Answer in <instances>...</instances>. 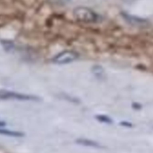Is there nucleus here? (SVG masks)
<instances>
[{
    "label": "nucleus",
    "instance_id": "nucleus-7",
    "mask_svg": "<svg viewBox=\"0 0 153 153\" xmlns=\"http://www.w3.org/2000/svg\"><path fill=\"white\" fill-rule=\"evenodd\" d=\"M0 134L8 137H21L24 136V134L23 132L8 130V129L2 128H0Z\"/></svg>",
    "mask_w": 153,
    "mask_h": 153
},
{
    "label": "nucleus",
    "instance_id": "nucleus-6",
    "mask_svg": "<svg viewBox=\"0 0 153 153\" xmlns=\"http://www.w3.org/2000/svg\"><path fill=\"white\" fill-rule=\"evenodd\" d=\"M75 142L79 145L84 146L93 147V148H101V146L98 143L92 140L86 139V138H79V139L76 140Z\"/></svg>",
    "mask_w": 153,
    "mask_h": 153
},
{
    "label": "nucleus",
    "instance_id": "nucleus-14",
    "mask_svg": "<svg viewBox=\"0 0 153 153\" xmlns=\"http://www.w3.org/2000/svg\"><path fill=\"white\" fill-rule=\"evenodd\" d=\"M123 2H126V3H131V2H134L136 0H122Z\"/></svg>",
    "mask_w": 153,
    "mask_h": 153
},
{
    "label": "nucleus",
    "instance_id": "nucleus-2",
    "mask_svg": "<svg viewBox=\"0 0 153 153\" xmlns=\"http://www.w3.org/2000/svg\"><path fill=\"white\" fill-rule=\"evenodd\" d=\"M0 98L1 99H11V100H19V101H40V98L31 95H26V94L18 93V92H13L9 90H0Z\"/></svg>",
    "mask_w": 153,
    "mask_h": 153
},
{
    "label": "nucleus",
    "instance_id": "nucleus-12",
    "mask_svg": "<svg viewBox=\"0 0 153 153\" xmlns=\"http://www.w3.org/2000/svg\"><path fill=\"white\" fill-rule=\"evenodd\" d=\"M54 1L58 4H65L68 2L70 0H54Z\"/></svg>",
    "mask_w": 153,
    "mask_h": 153
},
{
    "label": "nucleus",
    "instance_id": "nucleus-8",
    "mask_svg": "<svg viewBox=\"0 0 153 153\" xmlns=\"http://www.w3.org/2000/svg\"><path fill=\"white\" fill-rule=\"evenodd\" d=\"M95 118H96V120L98 121L103 123H106V124H112L113 123V120H111V118H110L108 116H106V115H96Z\"/></svg>",
    "mask_w": 153,
    "mask_h": 153
},
{
    "label": "nucleus",
    "instance_id": "nucleus-1",
    "mask_svg": "<svg viewBox=\"0 0 153 153\" xmlns=\"http://www.w3.org/2000/svg\"><path fill=\"white\" fill-rule=\"evenodd\" d=\"M74 17L77 21L85 23H95L99 21L100 17L96 12L86 7H77L73 11Z\"/></svg>",
    "mask_w": 153,
    "mask_h": 153
},
{
    "label": "nucleus",
    "instance_id": "nucleus-9",
    "mask_svg": "<svg viewBox=\"0 0 153 153\" xmlns=\"http://www.w3.org/2000/svg\"><path fill=\"white\" fill-rule=\"evenodd\" d=\"M1 43H2V45H3L5 49H6L7 51H11L13 48H14V44L11 43L10 42H1Z\"/></svg>",
    "mask_w": 153,
    "mask_h": 153
},
{
    "label": "nucleus",
    "instance_id": "nucleus-4",
    "mask_svg": "<svg viewBox=\"0 0 153 153\" xmlns=\"http://www.w3.org/2000/svg\"><path fill=\"white\" fill-rule=\"evenodd\" d=\"M121 15L123 18L131 26H135V27L143 28L147 27L149 25V22L146 19L131 15V14H129L126 12H123Z\"/></svg>",
    "mask_w": 153,
    "mask_h": 153
},
{
    "label": "nucleus",
    "instance_id": "nucleus-13",
    "mask_svg": "<svg viewBox=\"0 0 153 153\" xmlns=\"http://www.w3.org/2000/svg\"><path fill=\"white\" fill-rule=\"evenodd\" d=\"M6 126V123L4 121H0V128H3Z\"/></svg>",
    "mask_w": 153,
    "mask_h": 153
},
{
    "label": "nucleus",
    "instance_id": "nucleus-5",
    "mask_svg": "<svg viewBox=\"0 0 153 153\" xmlns=\"http://www.w3.org/2000/svg\"><path fill=\"white\" fill-rule=\"evenodd\" d=\"M92 73L95 76V78L99 80H103L105 79L106 74L104 71V69L102 66L100 65H95L92 67Z\"/></svg>",
    "mask_w": 153,
    "mask_h": 153
},
{
    "label": "nucleus",
    "instance_id": "nucleus-11",
    "mask_svg": "<svg viewBox=\"0 0 153 153\" xmlns=\"http://www.w3.org/2000/svg\"><path fill=\"white\" fill-rule=\"evenodd\" d=\"M132 107H133L134 109H135V110H140V109H141L142 106H141L139 103H133Z\"/></svg>",
    "mask_w": 153,
    "mask_h": 153
},
{
    "label": "nucleus",
    "instance_id": "nucleus-10",
    "mask_svg": "<svg viewBox=\"0 0 153 153\" xmlns=\"http://www.w3.org/2000/svg\"><path fill=\"white\" fill-rule=\"evenodd\" d=\"M120 125L123 126H125V127H128V128H130L132 126V125L130 123H128V122H126V121H123L121 123H120Z\"/></svg>",
    "mask_w": 153,
    "mask_h": 153
},
{
    "label": "nucleus",
    "instance_id": "nucleus-3",
    "mask_svg": "<svg viewBox=\"0 0 153 153\" xmlns=\"http://www.w3.org/2000/svg\"><path fill=\"white\" fill-rule=\"evenodd\" d=\"M79 57V54L74 51H65L56 55L52 62L57 65H65L73 62Z\"/></svg>",
    "mask_w": 153,
    "mask_h": 153
}]
</instances>
